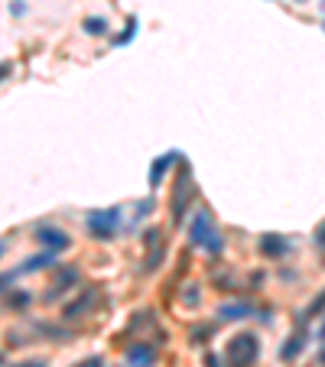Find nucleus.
<instances>
[{
    "label": "nucleus",
    "instance_id": "nucleus-1",
    "mask_svg": "<svg viewBox=\"0 0 325 367\" xmlns=\"http://www.w3.org/2000/svg\"><path fill=\"white\" fill-rule=\"evenodd\" d=\"M186 234L195 251H205L209 257H221L225 253V234H221V224L215 221V212L209 205L192 208V214L186 218Z\"/></svg>",
    "mask_w": 325,
    "mask_h": 367
},
{
    "label": "nucleus",
    "instance_id": "nucleus-2",
    "mask_svg": "<svg viewBox=\"0 0 325 367\" xmlns=\"http://www.w3.org/2000/svg\"><path fill=\"white\" fill-rule=\"evenodd\" d=\"M199 205V182H195L192 163L182 156V163L176 166L170 179V218L172 224H186V218L192 214V208Z\"/></svg>",
    "mask_w": 325,
    "mask_h": 367
},
{
    "label": "nucleus",
    "instance_id": "nucleus-3",
    "mask_svg": "<svg viewBox=\"0 0 325 367\" xmlns=\"http://www.w3.org/2000/svg\"><path fill=\"white\" fill-rule=\"evenodd\" d=\"M260 354H263V341H260V335L250 329L234 332L225 341V348H221V358H225L228 367H257Z\"/></svg>",
    "mask_w": 325,
    "mask_h": 367
},
{
    "label": "nucleus",
    "instance_id": "nucleus-4",
    "mask_svg": "<svg viewBox=\"0 0 325 367\" xmlns=\"http://www.w3.org/2000/svg\"><path fill=\"white\" fill-rule=\"evenodd\" d=\"M121 224H124V205H108V208H92L85 214V228L92 241L111 244L121 237Z\"/></svg>",
    "mask_w": 325,
    "mask_h": 367
},
{
    "label": "nucleus",
    "instance_id": "nucleus-5",
    "mask_svg": "<svg viewBox=\"0 0 325 367\" xmlns=\"http://www.w3.org/2000/svg\"><path fill=\"white\" fill-rule=\"evenodd\" d=\"M143 273L153 276L156 270L166 263V237H162V228H147L143 231Z\"/></svg>",
    "mask_w": 325,
    "mask_h": 367
},
{
    "label": "nucleus",
    "instance_id": "nucleus-6",
    "mask_svg": "<svg viewBox=\"0 0 325 367\" xmlns=\"http://www.w3.org/2000/svg\"><path fill=\"white\" fill-rule=\"evenodd\" d=\"M257 251H260L263 261L283 263V261H290V257H293V241H290V234L267 231V234H260V241H257Z\"/></svg>",
    "mask_w": 325,
    "mask_h": 367
},
{
    "label": "nucleus",
    "instance_id": "nucleus-7",
    "mask_svg": "<svg viewBox=\"0 0 325 367\" xmlns=\"http://www.w3.org/2000/svg\"><path fill=\"white\" fill-rule=\"evenodd\" d=\"M182 163V150H166V153L153 156V163H150V172H147V185L150 192H160L162 182H166V176H172V169Z\"/></svg>",
    "mask_w": 325,
    "mask_h": 367
},
{
    "label": "nucleus",
    "instance_id": "nucleus-8",
    "mask_svg": "<svg viewBox=\"0 0 325 367\" xmlns=\"http://www.w3.org/2000/svg\"><path fill=\"white\" fill-rule=\"evenodd\" d=\"M98 302H101V286H85V290L78 292L75 299H69V302L62 306V319L65 322L82 319V315L94 312V309H98Z\"/></svg>",
    "mask_w": 325,
    "mask_h": 367
},
{
    "label": "nucleus",
    "instance_id": "nucleus-9",
    "mask_svg": "<svg viewBox=\"0 0 325 367\" xmlns=\"http://www.w3.org/2000/svg\"><path fill=\"white\" fill-rule=\"evenodd\" d=\"M33 237H36V244L43 247V251H53V253H65L72 247L69 231H62L59 224H36Z\"/></svg>",
    "mask_w": 325,
    "mask_h": 367
},
{
    "label": "nucleus",
    "instance_id": "nucleus-10",
    "mask_svg": "<svg viewBox=\"0 0 325 367\" xmlns=\"http://www.w3.org/2000/svg\"><path fill=\"white\" fill-rule=\"evenodd\" d=\"M309 329H306V322H296V329L290 332V338L283 344H280V361H287V364H293V361L302 358V351L309 348Z\"/></svg>",
    "mask_w": 325,
    "mask_h": 367
},
{
    "label": "nucleus",
    "instance_id": "nucleus-11",
    "mask_svg": "<svg viewBox=\"0 0 325 367\" xmlns=\"http://www.w3.org/2000/svg\"><path fill=\"white\" fill-rule=\"evenodd\" d=\"M257 306L248 302V299H231V302H218L215 309V322H244V319H254Z\"/></svg>",
    "mask_w": 325,
    "mask_h": 367
},
{
    "label": "nucleus",
    "instance_id": "nucleus-12",
    "mask_svg": "<svg viewBox=\"0 0 325 367\" xmlns=\"http://www.w3.org/2000/svg\"><path fill=\"white\" fill-rule=\"evenodd\" d=\"M127 364L131 367H153L156 364V341L150 338H137L127 344Z\"/></svg>",
    "mask_w": 325,
    "mask_h": 367
},
{
    "label": "nucleus",
    "instance_id": "nucleus-13",
    "mask_svg": "<svg viewBox=\"0 0 325 367\" xmlns=\"http://www.w3.org/2000/svg\"><path fill=\"white\" fill-rule=\"evenodd\" d=\"M55 257H59V253L39 251V253H33V257H26V261L20 263V270H16V273H39V270H53L55 263H59Z\"/></svg>",
    "mask_w": 325,
    "mask_h": 367
},
{
    "label": "nucleus",
    "instance_id": "nucleus-14",
    "mask_svg": "<svg viewBox=\"0 0 325 367\" xmlns=\"http://www.w3.org/2000/svg\"><path fill=\"white\" fill-rule=\"evenodd\" d=\"M82 280V270L78 267H69V270H59V276L53 280V290L46 292V299H55L59 292H65V290H72V286Z\"/></svg>",
    "mask_w": 325,
    "mask_h": 367
},
{
    "label": "nucleus",
    "instance_id": "nucleus-15",
    "mask_svg": "<svg viewBox=\"0 0 325 367\" xmlns=\"http://www.w3.org/2000/svg\"><path fill=\"white\" fill-rule=\"evenodd\" d=\"M137 33H140V16L131 13V16H127V23H124V30L117 33V36H111V46H114V49L131 46L133 39H137Z\"/></svg>",
    "mask_w": 325,
    "mask_h": 367
},
{
    "label": "nucleus",
    "instance_id": "nucleus-16",
    "mask_svg": "<svg viewBox=\"0 0 325 367\" xmlns=\"http://www.w3.org/2000/svg\"><path fill=\"white\" fill-rule=\"evenodd\" d=\"M82 33H85V36H94V39L111 36L108 16H85V20H82Z\"/></svg>",
    "mask_w": 325,
    "mask_h": 367
},
{
    "label": "nucleus",
    "instance_id": "nucleus-17",
    "mask_svg": "<svg viewBox=\"0 0 325 367\" xmlns=\"http://www.w3.org/2000/svg\"><path fill=\"white\" fill-rule=\"evenodd\" d=\"M322 315H325V290H319L316 296L306 302V309H302L299 322H312V319H322Z\"/></svg>",
    "mask_w": 325,
    "mask_h": 367
},
{
    "label": "nucleus",
    "instance_id": "nucleus-18",
    "mask_svg": "<svg viewBox=\"0 0 325 367\" xmlns=\"http://www.w3.org/2000/svg\"><path fill=\"white\" fill-rule=\"evenodd\" d=\"M215 338V322H205V325H195L192 332H189V344H199V348H205V344Z\"/></svg>",
    "mask_w": 325,
    "mask_h": 367
},
{
    "label": "nucleus",
    "instance_id": "nucleus-19",
    "mask_svg": "<svg viewBox=\"0 0 325 367\" xmlns=\"http://www.w3.org/2000/svg\"><path fill=\"white\" fill-rule=\"evenodd\" d=\"M30 302H33V292H26V290H16V292H10L7 296V306L13 309V312H23Z\"/></svg>",
    "mask_w": 325,
    "mask_h": 367
},
{
    "label": "nucleus",
    "instance_id": "nucleus-20",
    "mask_svg": "<svg viewBox=\"0 0 325 367\" xmlns=\"http://www.w3.org/2000/svg\"><path fill=\"white\" fill-rule=\"evenodd\" d=\"M182 306H186V309L202 306V286H199V283H189V286H186V296H182Z\"/></svg>",
    "mask_w": 325,
    "mask_h": 367
},
{
    "label": "nucleus",
    "instance_id": "nucleus-21",
    "mask_svg": "<svg viewBox=\"0 0 325 367\" xmlns=\"http://www.w3.org/2000/svg\"><path fill=\"white\" fill-rule=\"evenodd\" d=\"M153 208H156V199H143V202H137V214H133V228H137L143 218H150L153 214Z\"/></svg>",
    "mask_w": 325,
    "mask_h": 367
},
{
    "label": "nucleus",
    "instance_id": "nucleus-22",
    "mask_svg": "<svg viewBox=\"0 0 325 367\" xmlns=\"http://www.w3.org/2000/svg\"><path fill=\"white\" fill-rule=\"evenodd\" d=\"M72 367H104V358L101 354H92V358H82V361H75Z\"/></svg>",
    "mask_w": 325,
    "mask_h": 367
},
{
    "label": "nucleus",
    "instance_id": "nucleus-23",
    "mask_svg": "<svg viewBox=\"0 0 325 367\" xmlns=\"http://www.w3.org/2000/svg\"><path fill=\"white\" fill-rule=\"evenodd\" d=\"M13 367H49V361L46 358H26V361H20V364H13Z\"/></svg>",
    "mask_w": 325,
    "mask_h": 367
},
{
    "label": "nucleus",
    "instance_id": "nucleus-24",
    "mask_svg": "<svg viewBox=\"0 0 325 367\" xmlns=\"http://www.w3.org/2000/svg\"><path fill=\"white\" fill-rule=\"evenodd\" d=\"M10 13H13V16H26V4H23V0H13V4H10Z\"/></svg>",
    "mask_w": 325,
    "mask_h": 367
},
{
    "label": "nucleus",
    "instance_id": "nucleus-25",
    "mask_svg": "<svg viewBox=\"0 0 325 367\" xmlns=\"http://www.w3.org/2000/svg\"><path fill=\"white\" fill-rule=\"evenodd\" d=\"M13 75V62H0V82Z\"/></svg>",
    "mask_w": 325,
    "mask_h": 367
},
{
    "label": "nucleus",
    "instance_id": "nucleus-26",
    "mask_svg": "<svg viewBox=\"0 0 325 367\" xmlns=\"http://www.w3.org/2000/svg\"><path fill=\"white\" fill-rule=\"evenodd\" d=\"M221 361L225 358H218V354H205V367H225Z\"/></svg>",
    "mask_w": 325,
    "mask_h": 367
},
{
    "label": "nucleus",
    "instance_id": "nucleus-27",
    "mask_svg": "<svg viewBox=\"0 0 325 367\" xmlns=\"http://www.w3.org/2000/svg\"><path fill=\"white\" fill-rule=\"evenodd\" d=\"M316 244H319V247H325V221L316 228Z\"/></svg>",
    "mask_w": 325,
    "mask_h": 367
},
{
    "label": "nucleus",
    "instance_id": "nucleus-28",
    "mask_svg": "<svg viewBox=\"0 0 325 367\" xmlns=\"http://www.w3.org/2000/svg\"><path fill=\"white\" fill-rule=\"evenodd\" d=\"M7 283H13V273H4V276H0V292L7 290Z\"/></svg>",
    "mask_w": 325,
    "mask_h": 367
},
{
    "label": "nucleus",
    "instance_id": "nucleus-29",
    "mask_svg": "<svg viewBox=\"0 0 325 367\" xmlns=\"http://www.w3.org/2000/svg\"><path fill=\"white\" fill-rule=\"evenodd\" d=\"M316 338H319V341H322V344H325V315H322V325H319V332H316Z\"/></svg>",
    "mask_w": 325,
    "mask_h": 367
},
{
    "label": "nucleus",
    "instance_id": "nucleus-30",
    "mask_svg": "<svg viewBox=\"0 0 325 367\" xmlns=\"http://www.w3.org/2000/svg\"><path fill=\"white\" fill-rule=\"evenodd\" d=\"M319 13H322V16H325V0H319Z\"/></svg>",
    "mask_w": 325,
    "mask_h": 367
},
{
    "label": "nucleus",
    "instance_id": "nucleus-31",
    "mask_svg": "<svg viewBox=\"0 0 325 367\" xmlns=\"http://www.w3.org/2000/svg\"><path fill=\"white\" fill-rule=\"evenodd\" d=\"M293 4H299V7H306V4H312V0H293Z\"/></svg>",
    "mask_w": 325,
    "mask_h": 367
},
{
    "label": "nucleus",
    "instance_id": "nucleus-32",
    "mask_svg": "<svg viewBox=\"0 0 325 367\" xmlns=\"http://www.w3.org/2000/svg\"><path fill=\"white\" fill-rule=\"evenodd\" d=\"M4 253H7V244H4V241H0V257H4Z\"/></svg>",
    "mask_w": 325,
    "mask_h": 367
},
{
    "label": "nucleus",
    "instance_id": "nucleus-33",
    "mask_svg": "<svg viewBox=\"0 0 325 367\" xmlns=\"http://www.w3.org/2000/svg\"><path fill=\"white\" fill-rule=\"evenodd\" d=\"M322 30H325V16H322Z\"/></svg>",
    "mask_w": 325,
    "mask_h": 367
},
{
    "label": "nucleus",
    "instance_id": "nucleus-34",
    "mask_svg": "<svg viewBox=\"0 0 325 367\" xmlns=\"http://www.w3.org/2000/svg\"><path fill=\"white\" fill-rule=\"evenodd\" d=\"M0 364H4V354H0Z\"/></svg>",
    "mask_w": 325,
    "mask_h": 367
}]
</instances>
